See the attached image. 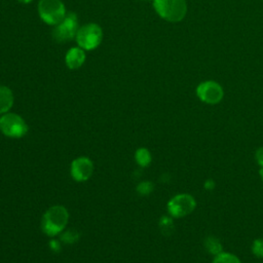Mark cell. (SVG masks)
Here are the masks:
<instances>
[{"label": "cell", "mask_w": 263, "mask_h": 263, "mask_svg": "<svg viewBox=\"0 0 263 263\" xmlns=\"http://www.w3.org/2000/svg\"><path fill=\"white\" fill-rule=\"evenodd\" d=\"M69 222V212L64 205L48 208L41 219V229L44 234L54 237L61 234Z\"/></svg>", "instance_id": "6da1fadb"}, {"label": "cell", "mask_w": 263, "mask_h": 263, "mask_svg": "<svg viewBox=\"0 0 263 263\" xmlns=\"http://www.w3.org/2000/svg\"><path fill=\"white\" fill-rule=\"evenodd\" d=\"M157 14L171 23L182 21L187 13L186 0H153Z\"/></svg>", "instance_id": "7a4b0ae2"}, {"label": "cell", "mask_w": 263, "mask_h": 263, "mask_svg": "<svg viewBox=\"0 0 263 263\" xmlns=\"http://www.w3.org/2000/svg\"><path fill=\"white\" fill-rule=\"evenodd\" d=\"M197 206L195 197L190 193H177L166 203L167 215L174 219H181L189 216Z\"/></svg>", "instance_id": "3957f363"}, {"label": "cell", "mask_w": 263, "mask_h": 263, "mask_svg": "<svg viewBox=\"0 0 263 263\" xmlns=\"http://www.w3.org/2000/svg\"><path fill=\"white\" fill-rule=\"evenodd\" d=\"M28 129L29 127L25 119L16 113L7 112L0 117V130L7 138H23L28 133Z\"/></svg>", "instance_id": "277c9868"}, {"label": "cell", "mask_w": 263, "mask_h": 263, "mask_svg": "<svg viewBox=\"0 0 263 263\" xmlns=\"http://www.w3.org/2000/svg\"><path fill=\"white\" fill-rule=\"evenodd\" d=\"M75 38L79 47L84 50H92L101 44L103 31L99 25L89 23L78 29Z\"/></svg>", "instance_id": "5b68a950"}, {"label": "cell", "mask_w": 263, "mask_h": 263, "mask_svg": "<svg viewBox=\"0 0 263 263\" xmlns=\"http://www.w3.org/2000/svg\"><path fill=\"white\" fill-rule=\"evenodd\" d=\"M38 13L41 20L51 26H57L66 16V8L61 0H40Z\"/></svg>", "instance_id": "8992f818"}, {"label": "cell", "mask_w": 263, "mask_h": 263, "mask_svg": "<svg viewBox=\"0 0 263 263\" xmlns=\"http://www.w3.org/2000/svg\"><path fill=\"white\" fill-rule=\"evenodd\" d=\"M197 98L204 104L217 105L224 98V89L222 85L214 80L200 82L196 87Z\"/></svg>", "instance_id": "52a82bcc"}, {"label": "cell", "mask_w": 263, "mask_h": 263, "mask_svg": "<svg viewBox=\"0 0 263 263\" xmlns=\"http://www.w3.org/2000/svg\"><path fill=\"white\" fill-rule=\"evenodd\" d=\"M78 29L77 15L74 12H69L60 24L54 26L52 37L58 42H66L76 36Z\"/></svg>", "instance_id": "ba28073f"}, {"label": "cell", "mask_w": 263, "mask_h": 263, "mask_svg": "<svg viewBox=\"0 0 263 263\" xmlns=\"http://www.w3.org/2000/svg\"><path fill=\"white\" fill-rule=\"evenodd\" d=\"M95 171L93 162L89 157L79 156L72 160L70 165V174L74 181L85 182L90 179Z\"/></svg>", "instance_id": "9c48e42d"}, {"label": "cell", "mask_w": 263, "mask_h": 263, "mask_svg": "<svg viewBox=\"0 0 263 263\" xmlns=\"http://www.w3.org/2000/svg\"><path fill=\"white\" fill-rule=\"evenodd\" d=\"M66 65L69 69H78L85 62V52L81 47H72L66 53Z\"/></svg>", "instance_id": "30bf717a"}, {"label": "cell", "mask_w": 263, "mask_h": 263, "mask_svg": "<svg viewBox=\"0 0 263 263\" xmlns=\"http://www.w3.org/2000/svg\"><path fill=\"white\" fill-rule=\"evenodd\" d=\"M13 93L12 90L5 85H0V115H3L13 106Z\"/></svg>", "instance_id": "8fae6325"}, {"label": "cell", "mask_w": 263, "mask_h": 263, "mask_svg": "<svg viewBox=\"0 0 263 263\" xmlns=\"http://www.w3.org/2000/svg\"><path fill=\"white\" fill-rule=\"evenodd\" d=\"M203 247H204V250L213 257L219 255L220 253H222L224 251L221 240L214 235H208L204 238Z\"/></svg>", "instance_id": "7c38bea8"}, {"label": "cell", "mask_w": 263, "mask_h": 263, "mask_svg": "<svg viewBox=\"0 0 263 263\" xmlns=\"http://www.w3.org/2000/svg\"><path fill=\"white\" fill-rule=\"evenodd\" d=\"M135 160H136V162L138 163L139 166L146 167L152 161L151 152L149 151V149H147L145 147L138 148L135 152Z\"/></svg>", "instance_id": "4fadbf2b"}, {"label": "cell", "mask_w": 263, "mask_h": 263, "mask_svg": "<svg viewBox=\"0 0 263 263\" xmlns=\"http://www.w3.org/2000/svg\"><path fill=\"white\" fill-rule=\"evenodd\" d=\"M211 263H242L240 258L233 253L223 251L219 255L213 257Z\"/></svg>", "instance_id": "5bb4252c"}, {"label": "cell", "mask_w": 263, "mask_h": 263, "mask_svg": "<svg viewBox=\"0 0 263 263\" xmlns=\"http://www.w3.org/2000/svg\"><path fill=\"white\" fill-rule=\"evenodd\" d=\"M159 228L163 234H172L174 231V218H172L170 215L162 216L159 220Z\"/></svg>", "instance_id": "9a60e30c"}, {"label": "cell", "mask_w": 263, "mask_h": 263, "mask_svg": "<svg viewBox=\"0 0 263 263\" xmlns=\"http://www.w3.org/2000/svg\"><path fill=\"white\" fill-rule=\"evenodd\" d=\"M136 190L140 195L147 196L153 192L154 184L151 181H142L138 184Z\"/></svg>", "instance_id": "2e32d148"}, {"label": "cell", "mask_w": 263, "mask_h": 263, "mask_svg": "<svg viewBox=\"0 0 263 263\" xmlns=\"http://www.w3.org/2000/svg\"><path fill=\"white\" fill-rule=\"evenodd\" d=\"M251 252L257 258H263V236L255 238L251 245Z\"/></svg>", "instance_id": "e0dca14e"}, {"label": "cell", "mask_w": 263, "mask_h": 263, "mask_svg": "<svg viewBox=\"0 0 263 263\" xmlns=\"http://www.w3.org/2000/svg\"><path fill=\"white\" fill-rule=\"evenodd\" d=\"M79 238V233L73 229L63 231L61 233V240L65 243H74Z\"/></svg>", "instance_id": "ac0fdd59"}, {"label": "cell", "mask_w": 263, "mask_h": 263, "mask_svg": "<svg viewBox=\"0 0 263 263\" xmlns=\"http://www.w3.org/2000/svg\"><path fill=\"white\" fill-rule=\"evenodd\" d=\"M255 160L260 168H263V146H260L255 151Z\"/></svg>", "instance_id": "d6986e66"}, {"label": "cell", "mask_w": 263, "mask_h": 263, "mask_svg": "<svg viewBox=\"0 0 263 263\" xmlns=\"http://www.w3.org/2000/svg\"><path fill=\"white\" fill-rule=\"evenodd\" d=\"M202 187H203V189L206 190V191H212V190H214L215 187H216V182H215L214 179L209 178V179H206V180L203 182Z\"/></svg>", "instance_id": "ffe728a7"}, {"label": "cell", "mask_w": 263, "mask_h": 263, "mask_svg": "<svg viewBox=\"0 0 263 263\" xmlns=\"http://www.w3.org/2000/svg\"><path fill=\"white\" fill-rule=\"evenodd\" d=\"M61 247H62V245H61L60 240H58V239H51L49 241V248L52 252H59L61 250Z\"/></svg>", "instance_id": "44dd1931"}, {"label": "cell", "mask_w": 263, "mask_h": 263, "mask_svg": "<svg viewBox=\"0 0 263 263\" xmlns=\"http://www.w3.org/2000/svg\"><path fill=\"white\" fill-rule=\"evenodd\" d=\"M259 176H260V179L263 183V168H259Z\"/></svg>", "instance_id": "7402d4cb"}, {"label": "cell", "mask_w": 263, "mask_h": 263, "mask_svg": "<svg viewBox=\"0 0 263 263\" xmlns=\"http://www.w3.org/2000/svg\"><path fill=\"white\" fill-rule=\"evenodd\" d=\"M18 2H21V3H24V4H28V3H30V2H32L33 0H17Z\"/></svg>", "instance_id": "603a6c76"}, {"label": "cell", "mask_w": 263, "mask_h": 263, "mask_svg": "<svg viewBox=\"0 0 263 263\" xmlns=\"http://www.w3.org/2000/svg\"><path fill=\"white\" fill-rule=\"evenodd\" d=\"M262 263H263V262H262Z\"/></svg>", "instance_id": "cb8c5ba5"}]
</instances>
